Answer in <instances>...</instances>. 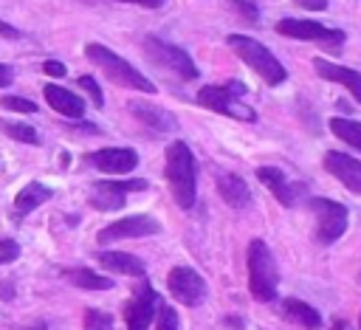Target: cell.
Listing matches in <instances>:
<instances>
[{"label":"cell","instance_id":"obj_9","mask_svg":"<svg viewBox=\"0 0 361 330\" xmlns=\"http://www.w3.org/2000/svg\"><path fill=\"white\" fill-rule=\"evenodd\" d=\"M147 181L144 178H127V181H96L90 186V206L102 212H113L124 206L127 192H144Z\"/></svg>","mask_w":361,"mask_h":330},{"label":"cell","instance_id":"obj_16","mask_svg":"<svg viewBox=\"0 0 361 330\" xmlns=\"http://www.w3.org/2000/svg\"><path fill=\"white\" fill-rule=\"evenodd\" d=\"M313 68H316V73H319L322 79L344 85V87H347V90L361 102V73H358V71L344 68V65H336V62H330V59H316V62H313Z\"/></svg>","mask_w":361,"mask_h":330},{"label":"cell","instance_id":"obj_32","mask_svg":"<svg viewBox=\"0 0 361 330\" xmlns=\"http://www.w3.org/2000/svg\"><path fill=\"white\" fill-rule=\"evenodd\" d=\"M42 71H45L48 76H54V79L65 76V65H62V62H56V59H48V62H42Z\"/></svg>","mask_w":361,"mask_h":330},{"label":"cell","instance_id":"obj_23","mask_svg":"<svg viewBox=\"0 0 361 330\" xmlns=\"http://www.w3.org/2000/svg\"><path fill=\"white\" fill-rule=\"evenodd\" d=\"M65 276L76 285V288H85V291H107L113 288V279L102 276V274H93L87 268H73V271H65Z\"/></svg>","mask_w":361,"mask_h":330},{"label":"cell","instance_id":"obj_7","mask_svg":"<svg viewBox=\"0 0 361 330\" xmlns=\"http://www.w3.org/2000/svg\"><path fill=\"white\" fill-rule=\"evenodd\" d=\"M307 206L319 217L316 220V240L319 243H333L347 231V206L344 203L327 200V197H310Z\"/></svg>","mask_w":361,"mask_h":330},{"label":"cell","instance_id":"obj_6","mask_svg":"<svg viewBox=\"0 0 361 330\" xmlns=\"http://www.w3.org/2000/svg\"><path fill=\"white\" fill-rule=\"evenodd\" d=\"M276 31L282 37H290V39L316 42V45H322L327 51H338L344 45V31L327 28V25H322L316 20H293V17H288V20H279L276 23Z\"/></svg>","mask_w":361,"mask_h":330},{"label":"cell","instance_id":"obj_34","mask_svg":"<svg viewBox=\"0 0 361 330\" xmlns=\"http://www.w3.org/2000/svg\"><path fill=\"white\" fill-rule=\"evenodd\" d=\"M0 34H3L6 39H17V37H20V31H17L14 25H8V23H3V20H0Z\"/></svg>","mask_w":361,"mask_h":330},{"label":"cell","instance_id":"obj_2","mask_svg":"<svg viewBox=\"0 0 361 330\" xmlns=\"http://www.w3.org/2000/svg\"><path fill=\"white\" fill-rule=\"evenodd\" d=\"M87 59L113 82V85H121V87H130V90H141V93H155V85L138 73L127 59H121L118 54H113L107 45H99V42H90L85 48Z\"/></svg>","mask_w":361,"mask_h":330},{"label":"cell","instance_id":"obj_36","mask_svg":"<svg viewBox=\"0 0 361 330\" xmlns=\"http://www.w3.org/2000/svg\"><path fill=\"white\" fill-rule=\"evenodd\" d=\"M11 76H14V73H11V68L0 62V87H6V85L11 82Z\"/></svg>","mask_w":361,"mask_h":330},{"label":"cell","instance_id":"obj_3","mask_svg":"<svg viewBox=\"0 0 361 330\" xmlns=\"http://www.w3.org/2000/svg\"><path fill=\"white\" fill-rule=\"evenodd\" d=\"M245 85L231 79L226 85H203L197 90V102L220 116H228V118H237V121H254L257 113L251 104H245Z\"/></svg>","mask_w":361,"mask_h":330},{"label":"cell","instance_id":"obj_5","mask_svg":"<svg viewBox=\"0 0 361 330\" xmlns=\"http://www.w3.org/2000/svg\"><path fill=\"white\" fill-rule=\"evenodd\" d=\"M228 45H231V51L251 68V71H257L268 85H282L285 79H288V73H285V68H282V62L262 45V42H257L254 37H245V34H231L228 37Z\"/></svg>","mask_w":361,"mask_h":330},{"label":"cell","instance_id":"obj_4","mask_svg":"<svg viewBox=\"0 0 361 330\" xmlns=\"http://www.w3.org/2000/svg\"><path fill=\"white\" fill-rule=\"evenodd\" d=\"M276 285H279V271L271 248L265 245V240H251L248 243V288L254 299L271 302L276 296Z\"/></svg>","mask_w":361,"mask_h":330},{"label":"cell","instance_id":"obj_29","mask_svg":"<svg viewBox=\"0 0 361 330\" xmlns=\"http://www.w3.org/2000/svg\"><path fill=\"white\" fill-rule=\"evenodd\" d=\"M0 107L11 110V113H37V104L23 99V96H3L0 99Z\"/></svg>","mask_w":361,"mask_h":330},{"label":"cell","instance_id":"obj_13","mask_svg":"<svg viewBox=\"0 0 361 330\" xmlns=\"http://www.w3.org/2000/svg\"><path fill=\"white\" fill-rule=\"evenodd\" d=\"M324 169L336 181H341L350 192L361 195V161L358 158H353L347 152H327L324 155Z\"/></svg>","mask_w":361,"mask_h":330},{"label":"cell","instance_id":"obj_26","mask_svg":"<svg viewBox=\"0 0 361 330\" xmlns=\"http://www.w3.org/2000/svg\"><path fill=\"white\" fill-rule=\"evenodd\" d=\"M231 8L237 11V17L243 23H248V25H257L259 23V8H257L254 0H231Z\"/></svg>","mask_w":361,"mask_h":330},{"label":"cell","instance_id":"obj_21","mask_svg":"<svg viewBox=\"0 0 361 330\" xmlns=\"http://www.w3.org/2000/svg\"><path fill=\"white\" fill-rule=\"evenodd\" d=\"M282 316H285L288 322H296V324L307 327V330H319V324H322L319 310L310 307V305L302 302V299H285V302H282Z\"/></svg>","mask_w":361,"mask_h":330},{"label":"cell","instance_id":"obj_33","mask_svg":"<svg viewBox=\"0 0 361 330\" xmlns=\"http://www.w3.org/2000/svg\"><path fill=\"white\" fill-rule=\"evenodd\" d=\"M296 6H302V8H307V11H322V8H327V0H293Z\"/></svg>","mask_w":361,"mask_h":330},{"label":"cell","instance_id":"obj_8","mask_svg":"<svg viewBox=\"0 0 361 330\" xmlns=\"http://www.w3.org/2000/svg\"><path fill=\"white\" fill-rule=\"evenodd\" d=\"M144 51H147V56L152 62L169 68L175 76H180V79H197V68H195V62L189 59V54L183 48H178L172 42H164L161 37H152L149 34V37H144Z\"/></svg>","mask_w":361,"mask_h":330},{"label":"cell","instance_id":"obj_20","mask_svg":"<svg viewBox=\"0 0 361 330\" xmlns=\"http://www.w3.org/2000/svg\"><path fill=\"white\" fill-rule=\"evenodd\" d=\"M99 262L102 268L113 271V274H124V276H144V262L133 254H124V251H102L99 254Z\"/></svg>","mask_w":361,"mask_h":330},{"label":"cell","instance_id":"obj_28","mask_svg":"<svg viewBox=\"0 0 361 330\" xmlns=\"http://www.w3.org/2000/svg\"><path fill=\"white\" fill-rule=\"evenodd\" d=\"M85 330H113V319H110V313L87 310V313H85Z\"/></svg>","mask_w":361,"mask_h":330},{"label":"cell","instance_id":"obj_12","mask_svg":"<svg viewBox=\"0 0 361 330\" xmlns=\"http://www.w3.org/2000/svg\"><path fill=\"white\" fill-rule=\"evenodd\" d=\"M161 226L155 217L149 214H133V217H121L110 226H104L99 231V243H113V240H127V237H149V234H158Z\"/></svg>","mask_w":361,"mask_h":330},{"label":"cell","instance_id":"obj_11","mask_svg":"<svg viewBox=\"0 0 361 330\" xmlns=\"http://www.w3.org/2000/svg\"><path fill=\"white\" fill-rule=\"evenodd\" d=\"M166 285H169V293H172L180 305H186V307L200 305L203 296H206L203 279L197 276V271H192V268H186V265L172 268L169 276H166Z\"/></svg>","mask_w":361,"mask_h":330},{"label":"cell","instance_id":"obj_31","mask_svg":"<svg viewBox=\"0 0 361 330\" xmlns=\"http://www.w3.org/2000/svg\"><path fill=\"white\" fill-rule=\"evenodd\" d=\"M17 257H20V245H17V240L0 237V265L11 262V259H17Z\"/></svg>","mask_w":361,"mask_h":330},{"label":"cell","instance_id":"obj_25","mask_svg":"<svg viewBox=\"0 0 361 330\" xmlns=\"http://www.w3.org/2000/svg\"><path fill=\"white\" fill-rule=\"evenodd\" d=\"M0 130H3L8 138L23 141V144H37V141H39L37 130H34V127H28V124H17V121H0Z\"/></svg>","mask_w":361,"mask_h":330},{"label":"cell","instance_id":"obj_27","mask_svg":"<svg viewBox=\"0 0 361 330\" xmlns=\"http://www.w3.org/2000/svg\"><path fill=\"white\" fill-rule=\"evenodd\" d=\"M155 330H180V322H178L175 307H169V305H158V322H155Z\"/></svg>","mask_w":361,"mask_h":330},{"label":"cell","instance_id":"obj_22","mask_svg":"<svg viewBox=\"0 0 361 330\" xmlns=\"http://www.w3.org/2000/svg\"><path fill=\"white\" fill-rule=\"evenodd\" d=\"M48 197H51V189H48L45 183H28V186H23V189L17 192V197H14V214L23 217V214L34 212L37 206H42Z\"/></svg>","mask_w":361,"mask_h":330},{"label":"cell","instance_id":"obj_18","mask_svg":"<svg viewBox=\"0 0 361 330\" xmlns=\"http://www.w3.org/2000/svg\"><path fill=\"white\" fill-rule=\"evenodd\" d=\"M217 192H220V197H223L231 209H245V206L251 203V192H248L245 181H243L240 175H234V172L217 175Z\"/></svg>","mask_w":361,"mask_h":330},{"label":"cell","instance_id":"obj_17","mask_svg":"<svg viewBox=\"0 0 361 330\" xmlns=\"http://www.w3.org/2000/svg\"><path fill=\"white\" fill-rule=\"evenodd\" d=\"M42 96H45V102H48L59 116L82 118V113H85V102H82L76 93L65 90V87H59V85H45V87H42Z\"/></svg>","mask_w":361,"mask_h":330},{"label":"cell","instance_id":"obj_30","mask_svg":"<svg viewBox=\"0 0 361 330\" xmlns=\"http://www.w3.org/2000/svg\"><path fill=\"white\" fill-rule=\"evenodd\" d=\"M79 87H82V90H85V93L93 99V104H96V107H102V104H104L102 87L96 85V79H93V76H87V73H85V76H79Z\"/></svg>","mask_w":361,"mask_h":330},{"label":"cell","instance_id":"obj_24","mask_svg":"<svg viewBox=\"0 0 361 330\" xmlns=\"http://www.w3.org/2000/svg\"><path fill=\"white\" fill-rule=\"evenodd\" d=\"M330 130L336 138H341L344 144L361 149V121H353V118H330Z\"/></svg>","mask_w":361,"mask_h":330},{"label":"cell","instance_id":"obj_35","mask_svg":"<svg viewBox=\"0 0 361 330\" xmlns=\"http://www.w3.org/2000/svg\"><path fill=\"white\" fill-rule=\"evenodd\" d=\"M118 3H135V6H144V8H161L164 0H118Z\"/></svg>","mask_w":361,"mask_h":330},{"label":"cell","instance_id":"obj_1","mask_svg":"<svg viewBox=\"0 0 361 330\" xmlns=\"http://www.w3.org/2000/svg\"><path fill=\"white\" fill-rule=\"evenodd\" d=\"M166 181L172 189V197L180 209L195 206V158L192 149L183 141H172L166 147Z\"/></svg>","mask_w":361,"mask_h":330},{"label":"cell","instance_id":"obj_10","mask_svg":"<svg viewBox=\"0 0 361 330\" xmlns=\"http://www.w3.org/2000/svg\"><path fill=\"white\" fill-rule=\"evenodd\" d=\"M161 296L152 291L149 282H141L133 293V299L124 305V319H127V330H149L152 316L158 313Z\"/></svg>","mask_w":361,"mask_h":330},{"label":"cell","instance_id":"obj_15","mask_svg":"<svg viewBox=\"0 0 361 330\" xmlns=\"http://www.w3.org/2000/svg\"><path fill=\"white\" fill-rule=\"evenodd\" d=\"M130 113L144 124V127H149V130H155V133H172L175 127H178V121H175V116L169 113V110H164V107H158V104H144V102H130Z\"/></svg>","mask_w":361,"mask_h":330},{"label":"cell","instance_id":"obj_19","mask_svg":"<svg viewBox=\"0 0 361 330\" xmlns=\"http://www.w3.org/2000/svg\"><path fill=\"white\" fill-rule=\"evenodd\" d=\"M257 178L271 189V195H274L282 206H293L296 195H293V186L285 181V172H279L276 166H259V169H257Z\"/></svg>","mask_w":361,"mask_h":330},{"label":"cell","instance_id":"obj_14","mask_svg":"<svg viewBox=\"0 0 361 330\" xmlns=\"http://www.w3.org/2000/svg\"><path fill=\"white\" fill-rule=\"evenodd\" d=\"M87 161L102 169V172H116V175H124V172H133L135 164H138V155L135 149L130 147H107V149H99L93 155H87Z\"/></svg>","mask_w":361,"mask_h":330}]
</instances>
